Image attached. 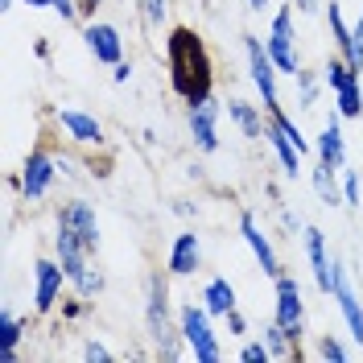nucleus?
I'll return each instance as SVG.
<instances>
[{
    "instance_id": "37",
    "label": "nucleus",
    "mask_w": 363,
    "mask_h": 363,
    "mask_svg": "<svg viewBox=\"0 0 363 363\" xmlns=\"http://www.w3.org/2000/svg\"><path fill=\"white\" fill-rule=\"evenodd\" d=\"M294 4H297V13H318L326 0H294Z\"/></svg>"
},
{
    "instance_id": "27",
    "label": "nucleus",
    "mask_w": 363,
    "mask_h": 363,
    "mask_svg": "<svg viewBox=\"0 0 363 363\" xmlns=\"http://www.w3.org/2000/svg\"><path fill=\"white\" fill-rule=\"evenodd\" d=\"M136 13H140V25L145 29H161V21H165V0H136Z\"/></svg>"
},
{
    "instance_id": "15",
    "label": "nucleus",
    "mask_w": 363,
    "mask_h": 363,
    "mask_svg": "<svg viewBox=\"0 0 363 363\" xmlns=\"http://www.w3.org/2000/svg\"><path fill=\"white\" fill-rule=\"evenodd\" d=\"M54 124L74 140V145H104V124L91 112H79V108H54Z\"/></svg>"
},
{
    "instance_id": "4",
    "label": "nucleus",
    "mask_w": 363,
    "mask_h": 363,
    "mask_svg": "<svg viewBox=\"0 0 363 363\" xmlns=\"http://www.w3.org/2000/svg\"><path fill=\"white\" fill-rule=\"evenodd\" d=\"M244 54H248V79L252 87L260 91V108L264 112H277L281 108V91H277V62H272L269 45L260 42V38H252V33H244Z\"/></svg>"
},
{
    "instance_id": "13",
    "label": "nucleus",
    "mask_w": 363,
    "mask_h": 363,
    "mask_svg": "<svg viewBox=\"0 0 363 363\" xmlns=\"http://www.w3.org/2000/svg\"><path fill=\"white\" fill-rule=\"evenodd\" d=\"M240 235H244V244L252 248V256H256V264H260V272L264 277H281V256H277V248H272V240L264 235V227L256 223V215L252 211H240Z\"/></svg>"
},
{
    "instance_id": "28",
    "label": "nucleus",
    "mask_w": 363,
    "mask_h": 363,
    "mask_svg": "<svg viewBox=\"0 0 363 363\" xmlns=\"http://www.w3.org/2000/svg\"><path fill=\"white\" fill-rule=\"evenodd\" d=\"M91 310H95V301L83 297V294H74L70 301H62V322H79V318L91 314Z\"/></svg>"
},
{
    "instance_id": "14",
    "label": "nucleus",
    "mask_w": 363,
    "mask_h": 363,
    "mask_svg": "<svg viewBox=\"0 0 363 363\" xmlns=\"http://www.w3.org/2000/svg\"><path fill=\"white\" fill-rule=\"evenodd\" d=\"M335 306H339L342 322H347V335L363 347V301L355 294V285H351V269H342V264L335 272Z\"/></svg>"
},
{
    "instance_id": "36",
    "label": "nucleus",
    "mask_w": 363,
    "mask_h": 363,
    "mask_svg": "<svg viewBox=\"0 0 363 363\" xmlns=\"http://www.w3.org/2000/svg\"><path fill=\"white\" fill-rule=\"evenodd\" d=\"M104 0H79V17L83 21H95V9H99Z\"/></svg>"
},
{
    "instance_id": "23",
    "label": "nucleus",
    "mask_w": 363,
    "mask_h": 363,
    "mask_svg": "<svg viewBox=\"0 0 363 363\" xmlns=\"http://www.w3.org/2000/svg\"><path fill=\"white\" fill-rule=\"evenodd\" d=\"M335 112H339L342 120H363V87H359V79H351L347 87L335 91Z\"/></svg>"
},
{
    "instance_id": "31",
    "label": "nucleus",
    "mask_w": 363,
    "mask_h": 363,
    "mask_svg": "<svg viewBox=\"0 0 363 363\" xmlns=\"http://www.w3.org/2000/svg\"><path fill=\"white\" fill-rule=\"evenodd\" d=\"M79 355H83L87 363H112V359H116L112 351H108L104 342H95V339H87V342H83V351H79Z\"/></svg>"
},
{
    "instance_id": "24",
    "label": "nucleus",
    "mask_w": 363,
    "mask_h": 363,
    "mask_svg": "<svg viewBox=\"0 0 363 363\" xmlns=\"http://www.w3.org/2000/svg\"><path fill=\"white\" fill-rule=\"evenodd\" d=\"M294 83H297V104L310 112L318 104V95H322V87H326V83H322V70H297Z\"/></svg>"
},
{
    "instance_id": "7",
    "label": "nucleus",
    "mask_w": 363,
    "mask_h": 363,
    "mask_svg": "<svg viewBox=\"0 0 363 363\" xmlns=\"http://www.w3.org/2000/svg\"><path fill=\"white\" fill-rule=\"evenodd\" d=\"M272 285H277V310H272V322H281V326L289 330V339L301 342L306 339V301H301L297 277L281 272V277H272Z\"/></svg>"
},
{
    "instance_id": "35",
    "label": "nucleus",
    "mask_w": 363,
    "mask_h": 363,
    "mask_svg": "<svg viewBox=\"0 0 363 363\" xmlns=\"http://www.w3.org/2000/svg\"><path fill=\"white\" fill-rule=\"evenodd\" d=\"M133 79V62H116L112 67V83H128Z\"/></svg>"
},
{
    "instance_id": "39",
    "label": "nucleus",
    "mask_w": 363,
    "mask_h": 363,
    "mask_svg": "<svg viewBox=\"0 0 363 363\" xmlns=\"http://www.w3.org/2000/svg\"><path fill=\"white\" fill-rule=\"evenodd\" d=\"M248 9H256V13H260V9H269V0H248Z\"/></svg>"
},
{
    "instance_id": "38",
    "label": "nucleus",
    "mask_w": 363,
    "mask_h": 363,
    "mask_svg": "<svg viewBox=\"0 0 363 363\" xmlns=\"http://www.w3.org/2000/svg\"><path fill=\"white\" fill-rule=\"evenodd\" d=\"M25 4H29V9H45V0H25ZM0 9L9 13V9H13V0H0Z\"/></svg>"
},
{
    "instance_id": "29",
    "label": "nucleus",
    "mask_w": 363,
    "mask_h": 363,
    "mask_svg": "<svg viewBox=\"0 0 363 363\" xmlns=\"http://www.w3.org/2000/svg\"><path fill=\"white\" fill-rule=\"evenodd\" d=\"M240 359H244V363H269L272 351H269V342H264V339H252V342L240 347Z\"/></svg>"
},
{
    "instance_id": "9",
    "label": "nucleus",
    "mask_w": 363,
    "mask_h": 363,
    "mask_svg": "<svg viewBox=\"0 0 363 363\" xmlns=\"http://www.w3.org/2000/svg\"><path fill=\"white\" fill-rule=\"evenodd\" d=\"M58 227L70 231L87 252L99 248V219H95V206L87 199H70V203L58 206Z\"/></svg>"
},
{
    "instance_id": "20",
    "label": "nucleus",
    "mask_w": 363,
    "mask_h": 363,
    "mask_svg": "<svg viewBox=\"0 0 363 363\" xmlns=\"http://www.w3.org/2000/svg\"><path fill=\"white\" fill-rule=\"evenodd\" d=\"M203 306H206V314L211 318H227L240 301H235V285L227 281V277H211L203 285Z\"/></svg>"
},
{
    "instance_id": "22",
    "label": "nucleus",
    "mask_w": 363,
    "mask_h": 363,
    "mask_svg": "<svg viewBox=\"0 0 363 363\" xmlns=\"http://www.w3.org/2000/svg\"><path fill=\"white\" fill-rule=\"evenodd\" d=\"M342 169H330V165H322L318 161L314 169H310V182H314V194L322 199L326 206H335L342 203V178H339Z\"/></svg>"
},
{
    "instance_id": "3",
    "label": "nucleus",
    "mask_w": 363,
    "mask_h": 363,
    "mask_svg": "<svg viewBox=\"0 0 363 363\" xmlns=\"http://www.w3.org/2000/svg\"><path fill=\"white\" fill-rule=\"evenodd\" d=\"M178 326H182V339L190 347V355L199 363H219L223 359V347H219V335H215V326H211V314H206V306L199 301H186L178 310Z\"/></svg>"
},
{
    "instance_id": "26",
    "label": "nucleus",
    "mask_w": 363,
    "mask_h": 363,
    "mask_svg": "<svg viewBox=\"0 0 363 363\" xmlns=\"http://www.w3.org/2000/svg\"><path fill=\"white\" fill-rule=\"evenodd\" d=\"M314 355L318 359H330V363H347L351 359V347H342L339 342V335H318V347H314Z\"/></svg>"
},
{
    "instance_id": "19",
    "label": "nucleus",
    "mask_w": 363,
    "mask_h": 363,
    "mask_svg": "<svg viewBox=\"0 0 363 363\" xmlns=\"http://www.w3.org/2000/svg\"><path fill=\"white\" fill-rule=\"evenodd\" d=\"M264 140H269V149L277 153V161H281V174H285V178H297V174H301V157H306V153H301L294 140H289V136L272 124V120H269V128H264Z\"/></svg>"
},
{
    "instance_id": "21",
    "label": "nucleus",
    "mask_w": 363,
    "mask_h": 363,
    "mask_svg": "<svg viewBox=\"0 0 363 363\" xmlns=\"http://www.w3.org/2000/svg\"><path fill=\"white\" fill-rule=\"evenodd\" d=\"M25 318H17L9 306H0V359L4 363H17V342L25 339Z\"/></svg>"
},
{
    "instance_id": "17",
    "label": "nucleus",
    "mask_w": 363,
    "mask_h": 363,
    "mask_svg": "<svg viewBox=\"0 0 363 363\" xmlns=\"http://www.w3.org/2000/svg\"><path fill=\"white\" fill-rule=\"evenodd\" d=\"M342 116L335 112L326 124H322V133H318V161L322 165H330V169H342L347 165V136H342Z\"/></svg>"
},
{
    "instance_id": "33",
    "label": "nucleus",
    "mask_w": 363,
    "mask_h": 363,
    "mask_svg": "<svg viewBox=\"0 0 363 363\" xmlns=\"http://www.w3.org/2000/svg\"><path fill=\"white\" fill-rule=\"evenodd\" d=\"M223 322H227V335H235V339H244V335H248V318L240 314V306H235V310H231Z\"/></svg>"
},
{
    "instance_id": "25",
    "label": "nucleus",
    "mask_w": 363,
    "mask_h": 363,
    "mask_svg": "<svg viewBox=\"0 0 363 363\" xmlns=\"http://www.w3.org/2000/svg\"><path fill=\"white\" fill-rule=\"evenodd\" d=\"M351 79H359V70H351V62H347L342 54H335V58H326V67H322V83H326L330 91L347 87Z\"/></svg>"
},
{
    "instance_id": "18",
    "label": "nucleus",
    "mask_w": 363,
    "mask_h": 363,
    "mask_svg": "<svg viewBox=\"0 0 363 363\" xmlns=\"http://www.w3.org/2000/svg\"><path fill=\"white\" fill-rule=\"evenodd\" d=\"M227 120H231L240 133L248 136V140H264L269 120L260 116V108H256V104H248V99H227Z\"/></svg>"
},
{
    "instance_id": "34",
    "label": "nucleus",
    "mask_w": 363,
    "mask_h": 363,
    "mask_svg": "<svg viewBox=\"0 0 363 363\" xmlns=\"http://www.w3.org/2000/svg\"><path fill=\"white\" fill-rule=\"evenodd\" d=\"M351 33H355V67L363 74V13H359V21L351 25Z\"/></svg>"
},
{
    "instance_id": "6",
    "label": "nucleus",
    "mask_w": 363,
    "mask_h": 363,
    "mask_svg": "<svg viewBox=\"0 0 363 363\" xmlns=\"http://www.w3.org/2000/svg\"><path fill=\"white\" fill-rule=\"evenodd\" d=\"M54 178H58V157L45 149L42 140H38V145L29 149V157H25L21 174H17V190H21L25 203H38V199H45V194H50Z\"/></svg>"
},
{
    "instance_id": "10",
    "label": "nucleus",
    "mask_w": 363,
    "mask_h": 363,
    "mask_svg": "<svg viewBox=\"0 0 363 363\" xmlns=\"http://www.w3.org/2000/svg\"><path fill=\"white\" fill-rule=\"evenodd\" d=\"M301 244H306V260H310V272H314V285L326 297H335V272H339V260L326 252V235L318 227H306L301 231Z\"/></svg>"
},
{
    "instance_id": "1",
    "label": "nucleus",
    "mask_w": 363,
    "mask_h": 363,
    "mask_svg": "<svg viewBox=\"0 0 363 363\" xmlns=\"http://www.w3.org/2000/svg\"><path fill=\"white\" fill-rule=\"evenodd\" d=\"M165 62H169V87L182 104H203L215 95V58L199 29L174 25L165 38Z\"/></svg>"
},
{
    "instance_id": "32",
    "label": "nucleus",
    "mask_w": 363,
    "mask_h": 363,
    "mask_svg": "<svg viewBox=\"0 0 363 363\" xmlns=\"http://www.w3.org/2000/svg\"><path fill=\"white\" fill-rule=\"evenodd\" d=\"M45 9H54L62 21H79V0H45Z\"/></svg>"
},
{
    "instance_id": "11",
    "label": "nucleus",
    "mask_w": 363,
    "mask_h": 363,
    "mask_svg": "<svg viewBox=\"0 0 363 363\" xmlns=\"http://www.w3.org/2000/svg\"><path fill=\"white\" fill-rule=\"evenodd\" d=\"M83 45H87L91 58L104 62V67L124 62V38H120V29L108 25V21H87L83 25Z\"/></svg>"
},
{
    "instance_id": "30",
    "label": "nucleus",
    "mask_w": 363,
    "mask_h": 363,
    "mask_svg": "<svg viewBox=\"0 0 363 363\" xmlns=\"http://www.w3.org/2000/svg\"><path fill=\"white\" fill-rule=\"evenodd\" d=\"M339 178H342V203H347V206H359V194H363L359 174H355V169H342Z\"/></svg>"
},
{
    "instance_id": "5",
    "label": "nucleus",
    "mask_w": 363,
    "mask_h": 363,
    "mask_svg": "<svg viewBox=\"0 0 363 363\" xmlns=\"http://www.w3.org/2000/svg\"><path fill=\"white\" fill-rule=\"evenodd\" d=\"M294 38H297V29H294V0H289V4H281V9L272 13L269 38H264L277 70L289 74V79H297V70H301V58H297V42Z\"/></svg>"
},
{
    "instance_id": "16",
    "label": "nucleus",
    "mask_w": 363,
    "mask_h": 363,
    "mask_svg": "<svg viewBox=\"0 0 363 363\" xmlns=\"http://www.w3.org/2000/svg\"><path fill=\"white\" fill-rule=\"evenodd\" d=\"M199 264H203V240H199L194 231H182V235H174L169 256H165V272H169V277H190Z\"/></svg>"
},
{
    "instance_id": "2",
    "label": "nucleus",
    "mask_w": 363,
    "mask_h": 363,
    "mask_svg": "<svg viewBox=\"0 0 363 363\" xmlns=\"http://www.w3.org/2000/svg\"><path fill=\"white\" fill-rule=\"evenodd\" d=\"M145 326H149V339L157 342L161 359H182L190 347L182 339V326H174V310H169V281L165 272L149 277V297H145Z\"/></svg>"
},
{
    "instance_id": "8",
    "label": "nucleus",
    "mask_w": 363,
    "mask_h": 363,
    "mask_svg": "<svg viewBox=\"0 0 363 363\" xmlns=\"http://www.w3.org/2000/svg\"><path fill=\"white\" fill-rule=\"evenodd\" d=\"M219 116H223V104L215 95L203 104H186V124L203 153H219Z\"/></svg>"
},
{
    "instance_id": "12",
    "label": "nucleus",
    "mask_w": 363,
    "mask_h": 363,
    "mask_svg": "<svg viewBox=\"0 0 363 363\" xmlns=\"http://www.w3.org/2000/svg\"><path fill=\"white\" fill-rule=\"evenodd\" d=\"M62 281H67V269L58 260H33V310L38 314H50L62 297Z\"/></svg>"
}]
</instances>
